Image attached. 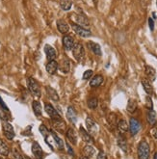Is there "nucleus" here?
I'll return each instance as SVG.
<instances>
[{"label": "nucleus", "instance_id": "obj_1", "mask_svg": "<svg viewBox=\"0 0 157 159\" xmlns=\"http://www.w3.org/2000/svg\"><path fill=\"white\" fill-rule=\"evenodd\" d=\"M150 145L146 141H141L138 146V158L139 159H149L150 156Z\"/></svg>", "mask_w": 157, "mask_h": 159}, {"label": "nucleus", "instance_id": "obj_2", "mask_svg": "<svg viewBox=\"0 0 157 159\" xmlns=\"http://www.w3.org/2000/svg\"><path fill=\"white\" fill-rule=\"evenodd\" d=\"M27 87H28L29 92L32 93L34 97L40 98L41 97V89H40V85L39 83L37 82L34 78L29 77L27 79Z\"/></svg>", "mask_w": 157, "mask_h": 159}, {"label": "nucleus", "instance_id": "obj_3", "mask_svg": "<svg viewBox=\"0 0 157 159\" xmlns=\"http://www.w3.org/2000/svg\"><path fill=\"white\" fill-rule=\"evenodd\" d=\"M72 55L78 62H81L83 60V58H84V56H85V50L81 43H77L74 44V46H73V48H72Z\"/></svg>", "mask_w": 157, "mask_h": 159}, {"label": "nucleus", "instance_id": "obj_4", "mask_svg": "<svg viewBox=\"0 0 157 159\" xmlns=\"http://www.w3.org/2000/svg\"><path fill=\"white\" fill-rule=\"evenodd\" d=\"M86 126L88 129V132L91 136H95L97 134V131H98L97 125L91 117H87L86 119Z\"/></svg>", "mask_w": 157, "mask_h": 159}, {"label": "nucleus", "instance_id": "obj_5", "mask_svg": "<svg viewBox=\"0 0 157 159\" xmlns=\"http://www.w3.org/2000/svg\"><path fill=\"white\" fill-rule=\"evenodd\" d=\"M2 129H3V133L5 137L8 140H13L15 138V131L12 125L8 121H3L2 123Z\"/></svg>", "mask_w": 157, "mask_h": 159}, {"label": "nucleus", "instance_id": "obj_6", "mask_svg": "<svg viewBox=\"0 0 157 159\" xmlns=\"http://www.w3.org/2000/svg\"><path fill=\"white\" fill-rule=\"evenodd\" d=\"M72 29L74 30V32L79 35L80 37H83V38H88V37H90L92 35V32L87 29V28H84V27H82L76 23H72Z\"/></svg>", "mask_w": 157, "mask_h": 159}, {"label": "nucleus", "instance_id": "obj_7", "mask_svg": "<svg viewBox=\"0 0 157 159\" xmlns=\"http://www.w3.org/2000/svg\"><path fill=\"white\" fill-rule=\"evenodd\" d=\"M141 129V124L140 121L135 118H131L129 121V130L132 136H135Z\"/></svg>", "mask_w": 157, "mask_h": 159}, {"label": "nucleus", "instance_id": "obj_8", "mask_svg": "<svg viewBox=\"0 0 157 159\" xmlns=\"http://www.w3.org/2000/svg\"><path fill=\"white\" fill-rule=\"evenodd\" d=\"M44 109H45V112L47 113V115L52 119V120H61V116L59 115V113L56 111L51 104L49 103H45L44 105Z\"/></svg>", "mask_w": 157, "mask_h": 159}, {"label": "nucleus", "instance_id": "obj_9", "mask_svg": "<svg viewBox=\"0 0 157 159\" xmlns=\"http://www.w3.org/2000/svg\"><path fill=\"white\" fill-rule=\"evenodd\" d=\"M73 18H74V20L76 22V24L82 26V27H88L90 25V21L87 18L86 16L82 15V14H79V15H73Z\"/></svg>", "mask_w": 157, "mask_h": 159}, {"label": "nucleus", "instance_id": "obj_10", "mask_svg": "<svg viewBox=\"0 0 157 159\" xmlns=\"http://www.w3.org/2000/svg\"><path fill=\"white\" fill-rule=\"evenodd\" d=\"M74 40L72 39V37L69 36V35H66L63 37V46L64 48L66 49L67 51H70V50H72L73 46H74Z\"/></svg>", "mask_w": 157, "mask_h": 159}, {"label": "nucleus", "instance_id": "obj_11", "mask_svg": "<svg viewBox=\"0 0 157 159\" xmlns=\"http://www.w3.org/2000/svg\"><path fill=\"white\" fill-rule=\"evenodd\" d=\"M52 125L54 126V128L57 130V131H59L60 133L64 134L65 132H66V123L61 119V120H52Z\"/></svg>", "mask_w": 157, "mask_h": 159}, {"label": "nucleus", "instance_id": "obj_12", "mask_svg": "<svg viewBox=\"0 0 157 159\" xmlns=\"http://www.w3.org/2000/svg\"><path fill=\"white\" fill-rule=\"evenodd\" d=\"M44 52H45V55H47L48 61L55 60V58H56V56H57V52L55 50V48L49 44L44 45Z\"/></svg>", "mask_w": 157, "mask_h": 159}, {"label": "nucleus", "instance_id": "obj_13", "mask_svg": "<svg viewBox=\"0 0 157 159\" xmlns=\"http://www.w3.org/2000/svg\"><path fill=\"white\" fill-rule=\"evenodd\" d=\"M32 153H33V155L37 159H43V149H42V148H41L39 143L34 142L32 144Z\"/></svg>", "mask_w": 157, "mask_h": 159}, {"label": "nucleus", "instance_id": "obj_14", "mask_svg": "<svg viewBox=\"0 0 157 159\" xmlns=\"http://www.w3.org/2000/svg\"><path fill=\"white\" fill-rule=\"evenodd\" d=\"M87 46L88 48L93 52L94 54L97 55V56H101L102 55V52H101V48L100 45L95 42H88L87 43Z\"/></svg>", "mask_w": 157, "mask_h": 159}, {"label": "nucleus", "instance_id": "obj_15", "mask_svg": "<svg viewBox=\"0 0 157 159\" xmlns=\"http://www.w3.org/2000/svg\"><path fill=\"white\" fill-rule=\"evenodd\" d=\"M58 68L59 70L64 72V73H68L70 71V60L67 58V57H65L61 60L60 64L58 65Z\"/></svg>", "mask_w": 157, "mask_h": 159}, {"label": "nucleus", "instance_id": "obj_16", "mask_svg": "<svg viewBox=\"0 0 157 159\" xmlns=\"http://www.w3.org/2000/svg\"><path fill=\"white\" fill-rule=\"evenodd\" d=\"M57 29L62 34H66V33H68L70 31V26H69V24H68V22L66 20H57Z\"/></svg>", "mask_w": 157, "mask_h": 159}, {"label": "nucleus", "instance_id": "obj_17", "mask_svg": "<svg viewBox=\"0 0 157 159\" xmlns=\"http://www.w3.org/2000/svg\"><path fill=\"white\" fill-rule=\"evenodd\" d=\"M103 80H104L103 76L100 75V74H97V75H95L93 78L91 79L90 86L92 88H97V87H99L101 84L103 83Z\"/></svg>", "mask_w": 157, "mask_h": 159}, {"label": "nucleus", "instance_id": "obj_18", "mask_svg": "<svg viewBox=\"0 0 157 159\" xmlns=\"http://www.w3.org/2000/svg\"><path fill=\"white\" fill-rule=\"evenodd\" d=\"M67 118L68 120L70 121L71 124H75L76 120H77V114H76V111L75 109L73 108L72 106H70L68 108V111H67Z\"/></svg>", "mask_w": 157, "mask_h": 159}, {"label": "nucleus", "instance_id": "obj_19", "mask_svg": "<svg viewBox=\"0 0 157 159\" xmlns=\"http://www.w3.org/2000/svg\"><path fill=\"white\" fill-rule=\"evenodd\" d=\"M79 131H80V134H81L82 139L84 140V141H85L86 143H88L89 145L94 143V138H93V136H91V135L89 134V132L85 130V128H83V127L81 126V127L79 128Z\"/></svg>", "mask_w": 157, "mask_h": 159}, {"label": "nucleus", "instance_id": "obj_20", "mask_svg": "<svg viewBox=\"0 0 157 159\" xmlns=\"http://www.w3.org/2000/svg\"><path fill=\"white\" fill-rule=\"evenodd\" d=\"M45 69H47V71L49 74H54L55 72L57 71V70H58V63L55 60L49 61L47 64V67H45Z\"/></svg>", "mask_w": 157, "mask_h": 159}, {"label": "nucleus", "instance_id": "obj_21", "mask_svg": "<svg viewBox=\"0 0 157 159\" xmlns=\"http://www.w3.org/2000/svg\"><path fill=\"white\" fill-rule=\"evenodd\" d=\"M117 143H118V146L121 148V149H123L124 152H127V149H128L127 142H126V139L123 135H119L118 136Z\"/></svg>", "mask_w": 157, "mask_h": 159}, {"label": "nucleus", "instance_id": "obj_22", "mask_svg": "<svg viewBox=\"0 0 157 159\" xmlns=\"http://www.w3.org/2000/svg\"><path fill=\"white\" fill-rule=\"evenodd\" d=\"M145 72H146V75L147 76L150 80L151 81H154L155 78H156V70L150 67V66H146L145 67Z\"/></svg>", "mask_w": 157, "mask_h": 159}, {"label": "nucleus", "instance_id": "obj_23", "mask_svg": "<svg viewBox=\"0 0 157 159\" xmlns=\"http://www.w3.org/2000/svg\"><path fill=\"white\" fill-rule=\"evenodd\" d=\"M142 85H143V87H144L145 92L147 93V95H149V96L152 95V93H153V88H152L151 83H150L149 80L146 79V78H143V79H142Z\"/></svg>", "mask_w": 157, "mask_h": 159}, {"label": "nucleus", "instance_id": "obj_24", "mask_svg": "<svg viewBox=\"0 0 157 159\" xmlns=\"http://www.w3.org/2000/svg\"><path fill=\"white\" fill-rule=\"evenodd\" d=\"M67 137L69 139V141L73 144V145H76L77 143V135L74 131V129L73 128H69L68 131H67Z\"/></svg>", "mask_w": 157, "mask_h": 159}, {"label": "nucleus", "instance_id": "obj_25", "mask_svg": "<svg viewBox=\"0 0 157 159\" xmlns=\"http://www.w3.org/2000/svg\"><path fill=\"white\" fill-rule=\"evenodd\" d=\"M146 118H147V121H149V124L150 125H154L156 124V112L153 109L149 110Z\"/></svg>", "mask_w": 157, "mask_h": 159}, {"label": "nucleus", "instance_id": "obj_26", "mask_svg": "<svg viewBox=\"0 0 157 159\" xmlns=\"http://www.w3.org/2000/svg\"><path fill=\"white\" fill-rule=\"evenodd\" d=\"M9 152H10V148L5 144L3 140L0 139V155L2 156H8Z\"/></svg>", "mask_w": 157, "mask_h": 159}, {"label": "nucleus", "instance_id": "obj_27", "mask_svg": "<svg viewBox=\"0 0 157 159\" xmlns=\"http://www.w3.org/2000/svg\"><path fill=\"white\" fill-rule=\"evenodd\" d=\"M83 152H84V154L87 156V157H92L94 156L95 153H96V149L93 146L91 145H87L84 147V148H83Z\"/></svg>", "mask_w": 157, "mask_h": 159}, {"label": "nucleus", "instance_id": "obj_28", "mask_svg": "<svg viewBox=\"0 0 157 159\" xmlns=\"http://www.w3.org/2000/svg\"><path fill=\"white\" fill-rule=\"evenodd\" d=\"M47 93L48 97H49L52 100H54V101H58V100H59V96H58V93H57V92L55 91L53 88L47 86Z\"/></svg>", "mask_w": 157, "mask_h": 159}, {"label": "nucleus", "instance_id": "obj_29", "mask_svg": "<svg viewBox=\"0 0 157 159\" xmlns=\"http://www.w3.org/2000/svg\"><path fill=\"white\" fill-rule=\"evenodd\" d=\"M126 109L129 113H134L137 109V101L133 98H130L127 102V106H126Z\"/></svg>", "mask_w": 157, "mask_h": 159}, {"label": "nucleus", "instance_id": "obj_30", "mask_svg": "<svg viewBox=\"0 0 157 159\" xmlns=\"http://www.w3.org/2000/svg\"><path fill=\"white\" fill-rule=\"evenodd\" d=\"M117 126H118V129H119V131L121 132V133H125V132H127V130H128V128H129V126H128V125H127V123L124 120H121L118 123V125H117Z\"/></svg>", "mask_w": 157, "mask_h": 159}, {"label": "nucleus", "instance_id": "obj_31", "mask_svg": "<svg viewBox=\"0 0 157 159\" xmlns=\"http://www.w3.org/2000/svg\"><path fill=\"white\" fill-rule=\"evenodd\" d=\"M32 107H33V111L36 116H41L42 115V105L39 101L34 100L32 102Z\"/></svg>", "mask_w": 157, "mask_h": 159}, {"label": "nucleus", "instance_id": "obj_32", "mask_svg": "<svg viewBox=\"0 0 157 159\" xmlns=\"http://www.w3.org/2000/svg\"><path fill=\"white\" fill-rule=\"evenodd\" d=\"M49 133L51 134V136L53 137V139H54V141H55V143L57 144V146H58V148H60V149H63L64 148V143H63V141H62V139L55 133L53 130H50L49 131Z\"/></svg>", "mask_w": 157, "mask_h": 159}, {"label": "nucleus", "instance_id": "obj_33", "mask_svg": "<svg viewBox=\"0 0 157 159\" xmlns=\"http://www.w3.org/2000/svg\"><path fill=\"white\" fill-rule=\"evenodd\" d=\"M60 6L64 11H69L72 6L71 0H60Z\"/></svg>", "mask_w": 157, "mask_h": 159}, {"label": "nucleus", "instance_id": "obj_34", "mask_svg": "<svg viewBox=\"0 0 157 159\" xmlns=\"http://www.w3.org/2000/svg\"><path fill=\"white\" fill-rule=\"evenodd\" d=\"M107 121H108V124L112 127L116 126L118 125L117 124V115L115 113H110L108 118H107Z\"/></svg>", "mask_w": 157, "mask_h": 159}, {"label": "nucleus", "instance_id": "obj_35", "mask_svg": "<svg viewBox=\"0 0 157 159\" xmlns=\"http://www.w3.org/2000/svg\"><path fill=\"white\" fill-rule=\"evenodd\" d=\"M98 105V100L96 98H92L88 100V107L90 109H96Z\"/></svg>", "mask_w": 157, "mask_h": 159}, {"label": "nucleus", "instance_id": "obj_36", "mask_svg": "<svg viewBox=\"0 0 157 159\" xmlns=\"http://www.w3.org/2000/svg\"><path fill=\"white\" fill-rule=\"evenodd\" d=\"M0 119H1L3 121H7V120H10V117H9V112L5 111L1 107H0Z\"/></svg>", "mask_w": 157, "mask_h": 159}, {"label": "nucleus", "instance_id": "obj_37", "mask_svg": "<svg viewBox=\"0 0 157 159\" xmlns=\"http://www.w3.org/2000/svg\"><path fill=\"white\" fill-rule=\"evenodd\" d=\"M40 132L42 133V135L43 136V138H47V136H49V130L44 125H40Z\"/></svg>", "mask_w": 157, "mask_h": 159}, {"label": "nucleus", "instance_id": "obj_38", "mask_svg": "<svg viewBox=\"0 0 157 159\" xmlns=\"http://www.w3.org/2000/svg\"><path fill=\"white\" fill-rule=\"evenodd\" d=\"M93 74H94V71L93 70H86L84 73H83L82 78L84 79V80H89V79H91L92 76H93Z\"/></svg>", "mask_w": 157, "mask_h": 159}, {"label": "nucleus", "instance_id": "obj_39", "mask_svg": "<svg viewBox=\"0 0 157 159\" xmlns=\"http://www.w3.org/2000/svg\"><path fill=\"white\" fill-rule=\"evenodd\" d=\"M146 108L149 109V110H151V109H153V102H152V99H151V98L150 97V96H147L146 98Z\"/></svg>", "mask_w": 157, "mask_h": 159}, {"label": "nucleus", "instance_id": "obj_40", "mask_svg": "<svg viewBox=\"0 0 157 159\" xmlns=\"http://www.w3.org/2000/svg\"><path fill=\"white\" fill-rule=\"evenodd\" d=\"M12 154H13V158L14 159H24L23 156L20 154V152L17 151L16 148H14L12 151Z\"/></svg>", "mask_w": 157, "mask_h": 159}, {"label": "nucleus", "instance_id": "obj_41", "mask_svg": "<svg viewBox=\"0 0 157 159\" xmlns=\"http://www.w3.org/2000/svg\"><path fill=\"white\" fill-rule=\"evenodd\" d=\"M0 107L1 108H3L5 111H7V112H9V108L7 107V105L4 103V101H3V99L1 98V97H0Z\"/></svg>", "mask_w": 157, "mask_h": 159}, {"label": "nucleus", "instance_id": "obj_42", "mask_svg": "<svg viewBox=\"0 0 157 159\" xmlns=\"http://www.w3.org/2000/svg\"><path fill=\"white\" fill-rule=\"evenodd\" d=\"M96 159H107V156H106V153L104 152H99Z\"/></svg>", "mask_w": 157, "mask_h": 159}, {"label": "nucleus", "instance_id": "obj_43", "mask_svg": "<svg viewBox=\"0 0 157 159\" xmlns=\"http://www.w3.org/2000/svg\"><path fill=\"white\" fill-rule=\"evenodd\" d=\"M149 25H150V31H153L154 30V21H153V20H152L151 17L149 18Z\"/></svg>", "mask_w": 157, "mask_h": 159}, {"label": "nucleus", "instance_id": "obj_44", "mask_svg": "<svg viewBox=\"0 0 157 159\" xmlns=\"http://www.w3.org/2000/svg\"><path fill=\"white\" fill-rule=\"evenodd\" d=\"M151 135H152L155 139H157V127H154V128L151 129Z\"/></svg>", "mask_w": 157, "mask_h": 159}, {"label": "nucleus", "instance_id": "obj_45", "mask_svg": "<svg viewBox=\"0 0 157 159\" xmlns=\"http://www.w3.org/2000/svg\"><path fill=\"white\" fill-rule=\"evenodd\" d=\"M67 148H68V152H69V153H70V154H71V155L74 154V152H72V148H70V146L68 143H67Z\"/></svg>", "mask_w": 157, "mask_h": 159}, {"label": "nucleus", "instance_id": "obj_46", "mask_svg": "<svg viewBox=\"0 0 157 159\" xmlns=\"http://www.w3.org/2000/svg\"><path fill=\"white\" fill-rule=\"evenodd\" d=\"M79 159H89V158H88L87 156H81V157H80Z\"/></svg>", "mask_w": 157, "mask_h": 159}, {"label": "nucleus", "instance_id": "obj_47", "mask_svg": "<svg viewBox=\"0 0 157 159\" xmlns=\"http://www.w3.org/2000/svg\"><path fill=\"white\" fill-rule=\"evenodd\" d=\"M153 159H157V152H155V154H154V156H153Z\"/></svg>", "mask_w": 157, "mask_h": 159}, {"label": "nucleus", "instance_id": "obj_48", "mask_svg": "<svg viewBox=\"0 0 157 159\" xmlns=\"http://www.w3.org/2000/svg\"><path fill=\"white\" fill-rule=\"evenodd\" d=\"M156 6H157V0H156Z\"/></svg>", "mask_w": 157, "mask_h": 159}, {"label": "nucleus", "instance_id": "obj_49", "mask_svg": "<svg viewBox=\"0 0 157 159\" xmlns=\"http://www.w3.org/2000/svg\"><path fill=\"white\" fill-rule=\"evenodd\" d=\"M0 159H4V158H0Z\"/></svg>", "mask_w": 157, "mask_h": 159}]
</instances>
